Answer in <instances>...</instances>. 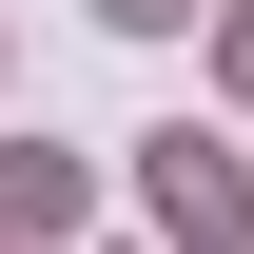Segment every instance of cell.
I'll use <instances>...</instances> for the list:
<instances>
[{
	"instance_id": "1",
	"label": "cell",
	"mask_w": 254,
	"mask_h": 254,
	"mask_svg": "<svg viewBox=\"0 0 254 254\" xmlns=\"http://www.w3.org/2000/svg\"><path fill=\"white\" fill-rule=\"evenodd\" d=\"M137 176H157V235H176V254H235V235H254L235 137H195V118H176V137H137Z\"/></svg>"
},
{
	"instance_id": "2",
	"label": "cell",
	"mask_w": 254,
	"mask_h": 254,
	"mask_svg": "<svg viewBox=\"0 0 254 254\" xmlns=\"http://www.w3.org/2000/svg\"><path fill=\"white\" fill-rule=\"evenodd\" d=\"M0 235H78V157L20 137V157H0Z\"/></svg>"
},
{
	"instance_id": "3",
	"label": "cell",
	"mask_w": 254,
	"mask_h": 254,
	"mask_svg": "<svg viewBox=\"0 0 254 254\" xmlns=\"http://www.w3.org/2000/svg\"><path fill=\"white\" fill-rule=\"evenodd\" d=\"M98 20H118V39H176V20H195V0H98Z\"/></svg>"
},
{
	"instance_id": "4",
	"label": "cell",
	"mask_w": 254,
	"mask_h": 254,
	"mask_svg": "<svg viewBox=\"0 0 254 254\" xmlns=\"http://www.w3.org/2000/svg\"><path fill=\"white\" fill-rule=\"evenodd\" d=\"M215 59H235V78H254V0H235V20H215Z\"/></svg>"
}]
</instances>
